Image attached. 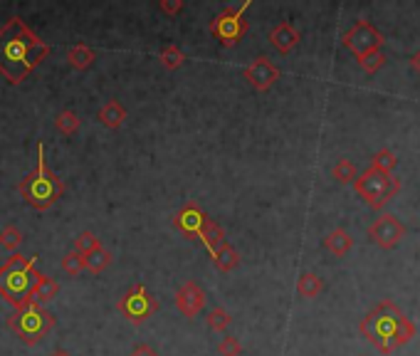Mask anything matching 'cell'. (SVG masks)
<instances>
[{
  "label": "cell",
  "mask_w": 420,
  "mask_h": 356,
  "mask_svg": "<svg viewBox=\"0 0 420 356\" xmlns=\"http://www.w3.org/2000/svg\"><path fill=\"white\" fill-rule=\"evenodd\" d=\"M230 322H232V317H230L227 309L215 307V309H210L208 312V327L212 329V332H225V329L230 327Z\"/></svg>",
  "instance_id": "28"
},
{
  "label": "cell",
  "mask_w": 420,
  "mask_h": 356,
  "mask_svg": "<svg viewBox=\"0 0 420 356\" xmlns=\"http://www.w3.org/2000/svg\"><path fill=\"white\" fill-rule=\"evenodd\" d=\"M403 235H406V228H403L401 220L391 213L376 218L371 223V228H368V237H371L378 247H383V250H393V247L403 240Z\"/></svg>",
  "instance_id": "10"
},
{
  "label": "cell",
  "mask_w": 420,
  "mask_h": 356,
  "mask_svg": "<svg viewBox=\"0 0 420 356\" xmlns=\"http://www.w3.org/2000/svg\"><path fill=\"white\" fill-rule=\"evenodd\" d=\"M250 5H252L250 0H245V3L237 5V8H225L222 13H217L215 18L210 20V35L222 45V48H235V45L245 38V33L250 30V25H247V20H245V13Z\"/></svg>",
  "instance_id": "7"
},
{
  "label": "cell",
  "mask_w": 420,
  "mask_h": 356,
  "mask_svg": "<svg viewBox=\"0 0 420 356\" xmlns=\"http://www.w3.org/2000/svg\"><path fill=\"white\" fill-rule=\"evenodd\" d=\"M299 40H302L299 30L294 28V25H289V23H279L277 28L269 33V43H272V48L277 50V53H282V55L292 53V50L299 45Z\"/></svg>",
  "instance_id": "14"
},
{
  "label": "cell",
  "mask_w": 420,
  "mask_h": 356,
  "mask_svg": "<svg viewBox=\"0 0 420 356\" xmlns=\"http://www.w3.org/2000/svg\"><path fill=\"white\" fill-rule=\"evenodd\" d=\"M80 117L75 114L72 109H65V112H60L55 119V126H57V131L60 134H65V136H72V134H77V129H80Z\"/></svg>",
  "instance_id": "23"
},
{
  "label": "cell",
  "mask_w": 420,
  "mask_h": 356,
  "mask_svg": "<svg viewBox=\"0 0 420 356\" xmlns=\"http://www.w3.org/2000/svg\"><path fill=\"white\" fill-rule=\"evenodd\" d=\"M38 257H25V255H10V260L0 267V297L15 309L25 307L33 302V290L38 282L40 272L35 270Z\"/></svg>",
  "instance_id": "4"
},
{
  "label": "cell",
  "mask_w": 420,
  "mask_h": 356,
  "mask_svg": "<svg viewBox=\"0 0 420 356\" xmlns=\"http://www.w3.org/2000/svg\"><path fill=\"white\" fill-rule=\"evenodd\" d=\"M331 176L339 180V183H354V180L359 178V171H356V166L351 161L341 158V161H336L334 168H331Z\"/></svg>",
  "instance_id": "24"
},
{
  "label": "cell",
  "mask_w": 420,
  "mask_h": 356,
  "mask_svg": "<svg viewBox=\"0 0 420 356\" xmlns=\"http://www.w3.org/2000/svg\"><path fill=\"white\" fill-rule=\"evenodd\" d=\"M20 195L28 205L35 210H48L53 208L57 200L65 195V180H62L53 168L45 161V144L38 141V166L28 173L18 185Z\"/></svg>",
  "instance_id": "3"
},
{
  "label": "cell",
  "mask_w": 420,
  "mask_h": 356,
  "mask_svg": "<svg viewBox=\"0 0 420 356\" xmlns=\"http://www.w3.org/2000/svg\"><path fill=\"white\" fill-rule=\"evenodd\" d=\"M324 247L329 252H334L336 257H344L346 252L354 247V237L346 233V230L336 228V230H331V233L324 237Z\"/></svg>",
  "instance_id": "15"
},
{
  "label": "cell",
  "mask_w": 420,
  "mask_h": 356,
  "mask_svg": "<svg viewBox=\"0 0 420 356\" xmlns=\"http://www.w3.org/2000/svg\"><path fill=\"white\" fill-rule=\"evenodd\" d=\"M208 213H205L203 208H200L198 203H193V200H188V203L183 205V208L178 210V213L173 215V228L178 230L181 235L185 237H200L205 230V225H208Z\"/></svg>",
  "instance_id": "11"
},
{
  "label": "cell",
  "mask_w": 420,
  "mask_h": 356,
  "mask_svg": "<svg viewBox=\"0 0 420 356\" xmlns=\"http://www.w3.org/2000/svg\"><path fill=\"white\" fill-rule=\"evenodd\" d=\"M359 334L366 337L381 354H393L396 349L406 347L416 337V324L401 312L393 302H381L361 319Z\"/></svg>",
  "instance_id": "2"
},
{
  "label": "cell",
  "mask_w": 420,
  "mask_h": 356,
  "mask_svg": "<svg viewBox=\"0 0 420 356\" xmlns=\"http://www.w3.org/2000/svg\"><path fill=\"white\" fill-rule=\"evenodd\" d=\"M200 240H203V245L208 247L210 257L217 252V247L225 245V230H222V225H217L215 220H208V225H205L203 235H200Z\"/></svg>",
  "instance_id": "19"
},
{
  "label": "cell",
  "mask_w": 420,
  "mask_h": 356,
  "mask_svg": "<svg viewBox=\"0 0 420 356\" xmlns=\"http://www.w3.org/2000/svg\"><path fill=\"white\" fill-rule=\"evenodd\" d=\"M321 292V280L314 272H302L297 280V295L302 299H314Z\"/></svg>",
  "instance_id": "22"
},
{
  "label": "cell",
  "mask_w": 420,
  "mask_h": 356,
  "mask_svg": "<svg viewBox=\"0 0 420 356\" xmlns=\"http://www.w3.org/2000/svg\"><path fill=\"white\" fill-rule=\"evenodd\" d=\"M129 356H158V354L154 352V349L149 347V344H141V347H136V349H134V352L129 354Z\"/></svg>",
  "instance_id": "34"
},
{
  "label": "cell",
  "mask_w": 420,
  "mask_h": 356,
  "mask_svg": "<svg viewBox=\"0 0 420 356\" xmlns=\"http://www.w3.org/2000/svg\"><path fill=\"white\" fill-rule=\"evenodd\" d=\"M359 65H361V70H364L366 75H376V72L381 70L383 65H386V55H383L381 50H373V53L361 55Z\"/></svg>",
  "instance_id": "27"
},
{
  "label": "cell",
  "mask_w": 420,
  "mask_h": 356,
  "mask_svg": "<svg viewBox=\"0 0 420 356\" xmlns=\"http://www.w3.org/2000/svg\"><path fill=\"white\" fill-rule=\"evenodd\" d=\"M126 119V109L124 104H119L117 99H109L104 107L99 109V122L104 124L107 129H119Z\"/></svg>",
  "instance_id": "17"
},
{
  "label": "cell",
  "mask_w": 420,
  "mask_h": 356,
  "mask_svg": "<svg viewBox=\"0 0 420 356\" xmlns=\"http://www.w3.org/2000/svg\"><path fill=\"white\" fill-rule=\"evenodd\" d=\"M57 292H60V285H57L50 275H43V272H40L38 282H35V290H33V302H38L45 307V304L53 302V299L57 297Z\"/></svg>",
  "instance_id": "16"
},
{
  "label": "cell",
  "mask_w": 420,
  "mask_h": 356,
  "mask_svg": "<svg viewBox=\"0 0 420 356\" xmlns=\"http://www.w3.org/2000/svg\"><path fill=\"white\" fill-rule=\"evenodd\" d=\"M50 45L40 40L20 18H10L0 28V75L10 85H20L43 60H48Z\"/></svg>",
  "instance_id": "1"
},
{
  "label": "cell",
  "mask_w": 420,
  "mask_h": 356,
  "mask_svg": "<svg viewBox=\"0 0 420 356\" xmlns=\"http://www.w3.org/2000/svg\"><path fill=\"white\" fill-rule=\"evenodd\" d=\"M117 309L131 324H144L158 309V299L144 285H131L117 302Z\"/></svg>",
  "instance_id": "8"
},
{
  "label": "cell",
  "mask_w": 420,
  "mask_h": 356,
  "mask_svg": "<svg viewBox=\"0 0 420 356\" xmlns=\"http://www.w3.org/2000/svg\"><path fill=\"white\" fill-rule=\"evenodd\" d=\"M109 265H112V252H109L107 247H102V245L95 247L90 255H85V270L95 272V275L104 272Z\"/></svg>",
  "instance_id": "20"
},
{
  "label": "cell",
  "mask_w": 420,
  "mask_h": 356,
  "mask_svg": "<svg viewBox=\"0 0 420 356\" xmlns=\"http://www.w3.org/2000/svg\"><path fill=\"white\" fill-rule=\"evenodd\" d=\"M158 8H161V13H166V15H178L181 10H183V0H161Z\"/></svg>",
  "instance_id": "33"
},
{
  "label": "cell",
  "mask_w": 420,
  "mask_h": 356,
  "mask_svg": "<svg viewBox=\"0 0 420 356\" xmlns=\"http://www.w3.org/2000/svg\"><path fill=\"white\" fill-rule=\"evenodd\" d=\"M242 77L255 87L257 92H267L279 80V70L267 58H255L242 70Z\"/></svg>",
  "instance_id": "13"
},
{
  "label": "cell",
  "mask_w": 420,
  "mask_h": 356,
  "mask_svg": "<svg viewBox=\"0 0 420 356\" xmlns=\"http://www.w3.org/2000/svg\"><path fill=\"white\" fill-rule=\"evenodd\" d=\"M341 43H344V48H349L356 58H361V55H366V53H373V50H381V45L386 43V40H383V35L378 33L368 20H359L349 33H344Z\"/></svg>",
  "instance_id": "9"
},
{
  "label": "cell",
  "mask_w": 420,
  "mask_h": 356,
  "mask_svg": "<svg viewBox=\"0 0 420 356\" xmlns=\"http://www.w3.org/2000/svg\"><path fill=\"white\" fill-rule=\"evenodd\" d=\"M53 356H70V354H67V352H62V349H60V352H55Z\"/></svg>",
  "instance_id": "36"
},
{
  "label": "cell",
  "mask_w": 420,
  "mask_h": 356,
  "mask_svg": "<svg viewBox=\"0 0 420 356\" xmlns=\"http://www.w3.org/2000/svg\"><path fill=\"white\" fill-rule=\"evenodd\" d=\"M99 245H102L99 237L92 233V230H82V233L75 237V252H80L82 257L90 255V252L95 250V247H99Z\"/></svg>",
  "instance_id": "26"
},
{
  "label": "cell",
  "mask_w": 420,
  "mask_h": 356,
  "mask_svg": "<svg viewBox=\"0 0 420 356\" xmlns=\"http://www.w3.org/2000/svg\"><path fill=\"white\" fill-rule=\"evenodd\" d=\"M8 327L23 344L33 347L55 329V314L38 302H28L8 317Z\"/></svg>",
  "instance_id": "5"
},
{
  "label": "cell",
  "mask_w": 420,
  "mask_h": 356,
  "mask_svg": "<svg viewBox=\"0 0 420 356\" xmlns=\"http://www.w3.org/2000/svg\"><path fill=\"white\" fill-rule=\"evenodd\" d=\"M217 352H220V356H240L242 347H240V342H237L235 337H225L220 344H217Z\"/></svg>",
  "instance_id": "32"
},
{
  "label": "cell",
  "mask_w": 420,
  "mask_h": 356,
  "mask_svg": "<svg viewBox=\"0 0 420 356\" xmlns=\"http://www.w3.org/2000/svg\"><path fill=\"white\" fill-rule=\"evenodd\" d=\"M67 62H70V67H75V70H87V67L95 62V50H90L87 45H72V48L67 50Z\"/></svg>",
  "instance_id": "21"
},
{
  "label": "cell",
  "mask_w": 420,
  "mask_h": 356,
  "mask_svg": "<svg viewBox=\"0 0 420 356\" xmlns=\"http://www.w3.org/2000/svg\"><path fill=\"white\" fill-rule=\"evenodd\" d=\"M62 270H65L67 275H80V272L85 270V257H82L80 252L70 250L62 257Z\"/></svg>",
  "instance_id": "31"
},
{
  "label": "cell",
  "mask_w": 420,
  "mask_h": 356,
  "mask_svg": "<svg viewBox=\"0 0 420 356\" xmlns=\"http://www.w3.org/2000/svg\"><path fill=\"white\" fill-rule=\"evenodd\" d=\"M396 163H398L396 153L388 151V149L376 151L373 153V158H371V168H378V171H383V173H391L393 168H396Z\"/></svg>",
  "instance_id": "25"
},
{
  "label": "cell",
  "mask_w": 420,
  "mask_h": 356,
  "mask_svg": "<svg viewBox=\"0 0 420 356\" xmlns=\"http://www.w3.org/2000/svg\"><path fill=\"white\" fill-rule=\"evenodd\" d=\"M23 233H20V228H15V225H5L3 230H0V245L8 247V250H18L20 245H23Z\"/></svg>",
  "instance_id": "29"
},
{
  "label": "cell",
  "mask_w": 420,
  "mask_h": 356,
  "mask_svg": "<svg viewBox=\"0 0 420 356\" xmlns=\"http://www.w3.org/2000/svg\"><path fill=\"white\" fill-rule=\"evenodd\" d=\"M183 62H185V55L181 53L176 45H168V48H163V53H161V65H163L166 70H178Z\"/></svg>",
  "instance_id": "30"
},
{
  "label": "cell",
  "mask_w": 420,
  "mask_h": 356,
  "mask_svg": "<svg viewBox=\"0 0 420 356\" xmlns=\"http://www.w3.org/2000/svg\"><path fill=\"white\" fill-rule=\"evenodd\" d=\"M418 356H420V354H418Z\"/></svg>",
  "instance_id": "37"
},
{
  "label": "cell",
  "mask_w": 420,
  "mask_h": 356,
  "mask_svg": "<svg viewBox=\"0 0 420 356\" xmlns=\"http://www.w3.org/2000/svg\"><path fill=\"white\" fill-rule=\"evenodd\" d=\"M212 262H215V267L220 272H230V270H235V267L240 265V252L225 242V245L217 247V252L212 255Z\"/></svg>",
  "instance_id": "18"
},
{
  "label": "cell",
  "mask_w": 420,
  "mask_h": 356,
  "mask_svg": "<svg viewBox=\"0 0 420 356\" xmlns=\"http://www.w3.org/2000/svg\"><path fill=\"white\" fill-rule=\"evenodd\" d=\"M411 67H413V70H416L418 75H420V50H418V53H416V55H413V58H411Z\"/></svg>",
  "instance_id": "35"
},
{
  "label": "cell",
  "mask_w": 420,
  "mask_h": 356,
  "mask_svg": "<svg viewBox=\"0 0 420 356\" xmlns=\"http://www.w3.org/2000/svg\"><path fill=\"white\" fill-rule=\"evenodd\" d=\"M354 188L371 208H383V205L401 190V180L396 176H391V173L378 171V168H366V171L354 180Z\"/></svg>",
  "instance_id": "6"
},
{
  "label": "cell",
  "mask_w": 420,
  "mask_h": 356,
  "mask_svg": "<svg viewBox=\"0 0 420 356\" xmlns=\"http://www.w3.org/2000/svg\"><path fill=\"white\" fill-rule=\"evenodd\" d=\"M205 299L208 297H205L203 287H200L198 282L188 280L178 292H176V307H178V312L183 314V317L193 319V317H198V312H203Z\"/></svg>",
  "instance_id": "12"
}]
</instances>
